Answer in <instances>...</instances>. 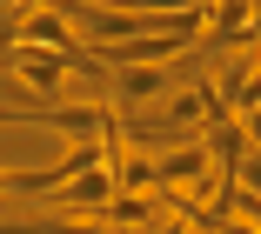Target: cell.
Instances as JSON below:
<instances>
[{"instance_id": "obj_1", "label": "cell", "mask_w": 261, "mask_h": 234, "mask_svg": "<svg viewBox=\"0 0 261 234\" xmlns=\"http://www.w3.org/2000/svg\"><path fill=\"white\" fill-rule=\"evenodd\" d=\"M14 47H40V54H87L81 40H74V27H67V14L54 7V0H47V7H27L20 20H14Z\"/></svg>"}, {"instance_id": "obj_2", "label": "cell", "mask_w": 261, "mask_h": 234, "mask_svg": "<svg viewBox=\"0 0 261 234\" xmlns=\"http://www.w3.org/2000/svg\"><path fill=\"white\" fill-rule=\"evenodd\" d=\"M254 40V0H215L201 47H248Z\"/></svg>"}, {"instance_id": "obj_3", "label": "cell", "mask_w": 261, "mask_h": 234, "mask_svg": "<svg viewBox=\"0 0 261 234\" xmlns=\"http://www.w3.org/2000/svg\"><path fill=\"white\" fill-rule=\"evenodd\" d=\"M168 67H114V100L121 107H147V100H161L168 94Z\"/></svg>"}, {"instance_id": "obj_4", "label": "cell", "mask_w": 261, "mask_h": 234, "mask_svg": "<svg viewBox=\"0 0 261 234\" xmlns=\"http://www.w3.org/2000/svg\"><path fill=\"white\" fill-rule=\"evenodd\" d=\"M234 181H241L248 194H261V147H248V154H241V167H234Z\"/></svg>"}, {"instance_id": "obj_5", "label": "cell", "mask_w": 261, "mask_h": 234, "mask_svg": "<svg viewBox=\"0 0 261 234\" xmlns=\"http://www.w3.org/2000/svg\"><path fill=\"white\" fill-rule=\"evenodd\" d=\"M127 14H188L194 0H121Z\"/></svg>"}, {"instance_id": "obj_6", "label": "cell", "mask_w": 261, "mask_h": 234, "mask_svg": "<svg viewBox=\"0 0 261 234\" xmlns=\"http://www.w3.org/2000/svg\"><path fill=\"white\" fill-rule=\"evenodd\" d=\"M234 121H241V134H248V147H261V100H254L248 114H234Z\"/></svg>"}, {"instance_id": "obj_7", "label": "cell", "mask_w": 261, "mask_h": 234, "mask_svg": "<svg viewBox=\"0 0 261 234\" xmlns=\"http://www.w3.org/2000/svg\"><path fill=\"white\" fill-rule=\"evenodd\" d=\"M141 234H188V221H181V214H161V221H154V227H141Z\"/></svg>"}, {"instance_id": "obj_8", "label": "cell", "mask_w": 261, "mask_h": 234, "mask_svg": "<svg viewBox=\"0 0 261 234\" xmlns=\"http://www.w3.org/2000/svg\"><path fill=\"white\" fill-rule=\"evenodd\" d=\"M0 7H47V0H0Z\"/></svg>"}, {"instance_id": "obj_9", "label": "cell", "mask_w": 261, "mask_h": 234, "mask_svg": "<svg viewBox=\"0 0 261 234\" xmlns=\"http://www.w3.org/2000/svg\"><path fill=\"white\" fill-rule=\"evenodd\" d=\"M194 7H201V14H207V7H215V0H194Z\"/></svg>"}]
</instances>
